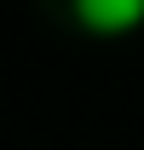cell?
I'll list each match as a JSON object with an SVG mask.
<instances>
[{"label":"cell","mask_w":144,"mask_h":150,"mask_svg":"<svg viewBox=\"0 0 144 150\" xmlns=\"http://www.w3.org/2000/svg\"><path fill=\"white\" fill-rule=\"evenodd\" d=\"M75 18L92 35H127L144 23V0H75Z\"/></svg>","instance_id":"obj_1"}]
</instances>
